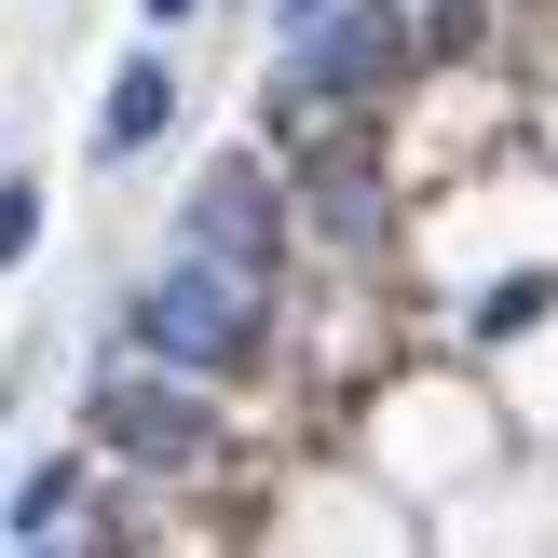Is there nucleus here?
I'll use <instances>...</instances> for the list:
<instances>
[{
    "instance_id": "obj_1",
    "label": "nucleus",
    "mask_w": 558,
    "mask_h": 558,
    "mask_svg": "<svg viewBox=\"0 0 558 558\" xmlns=\"http://www.w3.org/2000/svg\"><path fill=\"white\" fill-rule=\"evenodd\" d=\"M136 354L178 381H245L259 368V287L218 259H163L150 287H136Z\"/></svg>"
},
{
    "instance_id": "obj_2",
    "label": "nucleus",
    "mask_w": 558,
    "mask_h": 558,
    "mask_svg": "<svg viewBox=\"0 0 558 558\" xmlns=\"http://www.w3.org/2000/svg\"><path fill=\"white\" fill-rule=\"evenodd\" d=\"M396 69H409V14L396 0H341V14L287 54V109H381Z\"/></svg>"
},
{
    "instance_id": "obj_3",
    "label": "nucleus",
    "mask_w": 558,
    "mask_h": 558,
    "mask_svg": "<svg viewBox=\"0 0 558 558\" xmlns=\"http://www.w3.org/2000/svg\"><path fill=\"white\" fill-rule=\"evenodd\" d=\"M96 436L123 463H205L218 450V409H205V381H178V368H109L96 381Z\"/></svg>"
},
{
    "instance_id": "obj_4",
    "label": "nucleus",
    "mask_w": 558,
    "mask_h": 558,
    "mask_svg": "<svg viewBox=\"0 0 558 558\" xmlns=\"http://www.w3.org/2000/svg\"><path fill=\"white\" fill-rule=\"evenodd\" d=\"M178 259H218V272H245V287H272L287 205H272L259 163H205V191H191V218H178Z\"/></svg>"
},
{
    "instance_id": "obj_5",
    "label": "nucleus",
    "mask_w": 558,
    "mask_h": 558,
    "mask_svg": "<svg viewBox=\"0 0 558 558\" xmlns=\"http://www.w3.org/2000/svg\"><path fill=\"white\" fill-rule=\"evenodd\" d=\"M163 123H178V69H163V54H123V69H109V109H96V150L136 163Z\"/></svg>"
},
{
    "instance_id": "obj_6",
    "label": "nucleus",
    "mask_w": 558,
    "mask_h": 558,
    "mask_svg": "<svg viewBox=\"0 0 558 558\" xmlns=\"http://www.w3.org/2000/svg\"><path fill=\"white\" fill-rule=\"evenodd\" d=\"M69 505H82V463H27V477L0 490V532H14V545H54Z\"/></svg>"
},
{
    "instance_id": "obj_7",
    "label": "nucleus",
    "mask_w": 558,
    "mask_h": 558,
    "mask_svg": "<svg viewBox=\"0 0 558 558\" xmlns=\"http://www.w3.org/2000/svg\"><path fill=\"white\" fill-rule=\"evenodd\" d=\"M558 314V272H505V287H477V341H518V327Z\"/></svg>"
},
{
    "instance_id": "obj_8",
    "label": "nucleus",
    "mask_w": 558,
    "mask_h": 558,
    "mask_svg": "<svg viewBox=\"0 0 558 558\" xmlns=\"http://www.w3.org/2000/svg\"><path fill=\"white\" fill-rule=\"evenodd\" d=\"M41 245V178H0V272Z\"/></svg>"
},
{
    "instance_id": "obj_9",
    "label": "nucleus",
    "mask_w": 558,
    "mask_h": 558,
    "mask_svg": "<svg viewBox=\"0 0 558 558\" xmlns=\"http://www.w3.org/2000/svg\"><path fill=\"white\" fill-rule=\"evenodd\" d=\"M381 218V191H368V163H341V178H327V232H368Z\"/></svg>"
},
{
    "instance_id": "obj_10",
    "label": "nucleus",
    "mask_w": 558,
    "mask_h": 558,
    "mask_svg": "<svg viewBox=\"0 0 558 558\" xmlns=\"http://www.w3.org/2000/svg\"><path fill=\"white\" fill-rule=\"evenodd\" d=\"M327 14H341V0H272V27H287V41H314Z\"/></svg>"
},
{
    "instance_id": "obj_11",
    "label": "nucleus",
    "mask_w": 558,
    "mask_h": 558,
    "mask_svg": "<svg viewBox=\"0 0 558 558\" xmlns=\"http://www.w3.org/2000/svg\"><path fill=\"white\" fill-rule=\"evenodd\" d=\"M136 14H150V27H191V0H136Z\"/></svg>"
},
{
    "instance_id": "obj_12",
    "label": "nucleus",
    "mask_w": 558,
    "mask_h": 558,
    "mask_svg": "<svg viewBox=\"0 0 558 558\" xmlns=\"http://www.w3.org/2000/svg\"><path fill=\"white\" fill-rule=\"evenodd\" d=\"M27 558H69V545H27Z\"/></svg>"
}]
</instances>
